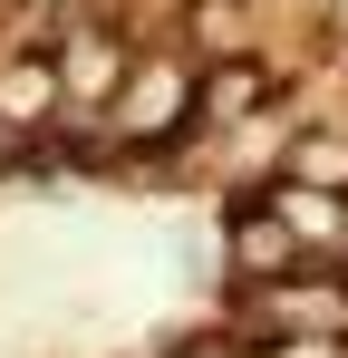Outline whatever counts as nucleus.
Here are the masks:
<instances>
[{"label": "nucleus", "instance_id": "1", "mask_svg": "<svg viewBox=\"0 0 348 358\" xmlns=\"http://www.w3.org/2000/svg\"><path fill=\"white\" fill-rule=\"evenodd\" d=\"M116 145H165V136H194L203 126V59H174V49H145L116 87Z\"/></svg>", "mask_w": 348, "mask_h": 358}, {"label": "nucleus", "instance_id": "3", "mask_svg": "<svg viewBox=\"0 0 348 358\" xmlns=\"http://www.w3.org/2000/svg\"><path fill=\"white\" fill-rule=\"evenodd\" d=\"M68 107V78L58 59H0V136H29L39 117Z\"/></svg>", "mask_w": 348, "mask_h": 358}, {"label": "nucleus", "instance_id": "5", "mask_svg": "<svg viewBox=\"0 0 348 358\" xmlns=\"http://www.w3.org/2000/svg\"><path fill=\"white\" fill-rule=\"evenodd\" d=\"M271 213H281L290 233L310 242V252H319V242H348V203H329V194H319V184H271Z\"/></svg>", "mask_w": 348, "mask_h": 358}, {"label": "nucleus", "instance_id": "4", "mask_svg": "<svg viewBox=\"0 0 348 358\" xmlns=\"http://www.w3.org/2000/svg\"><path fill=\"white\" fill-rule=\"evenodd\" d=\"M300 252H310V242L290 233V223L271 213V203L232 223V271H242V281H281V271H300Z\"/></svg>", "mask_w": 348, "mask_h": 358}, {"label": "nucleus", "instance_id": "7", "mask_svg": "<svg viewBox=\"0 0 348 358\" xmlns=\"http://www.w3.org/2000/svg\"><path fill=\"white\" fill-rule=\"evenodd\" d=\"M290 175H300V184H339V175H348V136H329V145H300V155H290Z\"/></svg>", "mask_w": 348, "mask_h": 358}, {"label": "nucleus", "instance_id": "6", "mask_svg": "<svg viewBox=\"0 0 348 358\" xmlns=\"http://www.w3.org/2000/svg\"><path fill=\"white\" fill-rule=\"evenodd\" d=\"M261 87H271V68H261V59L213 68V78H203V126H232L242 107H252V97H261Z\"/></svg>", "mask_w": 348, "mask_h": 358}, {"label": "nucleus", "instance_id": "2", "mask_svg": "<svg viewBox=\"0 0 348 358\" xmlns=\"http://www.w3.org/2000/svg\"><path fill=\"white\" fill-rule=\"evenodd\" d=\"M126 68H136V49H126V29H107V20H68V39H58V78H68V107H116V87H126Z\"/></svg>", "mask_w": 348, "mask_h": 358}]
</instances>
